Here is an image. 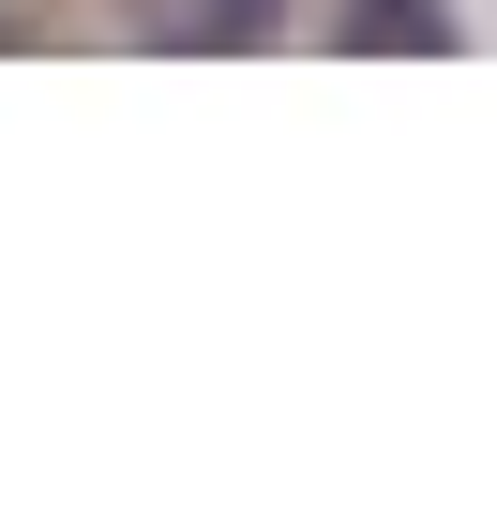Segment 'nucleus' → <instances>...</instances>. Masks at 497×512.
I'll list each match as a JSON object with an SVG mask.
<instances>
[{
    "mask_svg": "<svg viewBox=\"0 0 497 512\" xmlns=\"http://www.w3.org/2000/svg\"><path fill=\"white\" fill-rule=\"evenodd\" d=\"M272 31H287V0H136V46H181V61H241Z\"/></svg>",
    "mask_w": 497,
    "mask_h": 512,
    "instance_id": "1",
    "label": "nucleus"
},
{
    "mask_svg": "<svg viewBox=\"0 0 497 512\" xmlns=\"http://www.w3.org/2000/svg\"><path fill=\"white\" fill-rule=\"evenodd\" d=\"M347 46H407V61H437V46H452V0H347Z\"/></svg>",
    "mask_w": 497,
    "mask_h": 512,
    "instance_id": "2",
    "label": "nucleus"
}]
</instances>
